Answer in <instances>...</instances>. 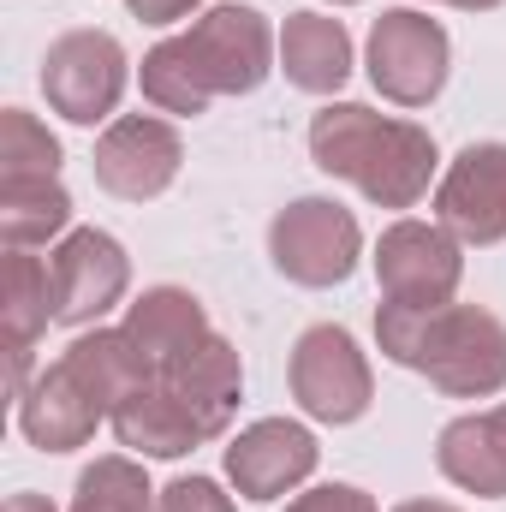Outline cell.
I'll list each match as a JSON object with an SVG mask.
<instances>
[{
  "label": "cell",
  "instance_id": "2",
  "mask_svg": "<svg viewBox=\"0 0 506 512\" xmlns=\"http://www.w3.org/2000/svg\"><path fill=\"white\" fill-rule=\"evenodd\" d=\"M376 340L399 370L429 376L447 399H495L506 387V322L477 304H381Z\"/></svg>",
  "mask_w": 506,
  "mask_h": 512
},
{
  "label": "cell",
  "instance_id": "10",
  "mask_svg": "<svg viewBox=\"0 0 506 512\" xmlns=\"http://www.w3.org/2000/svg\"><path fill=\"white\" fill-rule=\"evenodd\" d=\"M48 268H54V322H66V328H96L131 286L126 245L102 227L66 233L60 251L48 256Z\"/></svg>",
  "mask_w": 506,
  "mask_h": 512
},
{
  "label": "cell",
  "instance_id": "21",
  "mask_svg": "<svg viewBox=\"0 0 506 512\" xmlns=\"http://www.w3.org/2000/svg\"><path fill=\"white\" fill-rule=\"evenodd\" d=\"M72 512H155V489L143 477V465L126 453H108L96 459L78 489H72Z\"/></svg>",
  "mask_w": 506,
  "mask_h": 512
},
{
  "label": "cell",
  "instance_id": "18",
  "mask_svg": "<svg viewBox=\"0 0 506 512\" xmlns=\"http://www.w3.org/2000/svg\"><path fill=\"white\" fill-rule=\"evenodd\" d=\"M280 72L310 96H334L352 78V36L328 12H292L280 30Z\"/></svg>",
  "mask_w": 506,
  "mask_h": 512
},
{
  "label": "cell",
  "instance_id": "26",
  "mask_svg": "<svg viewBox=\"0 0 506 512\" xmlns=\"http://www.w3.org/2000/svg\"><path fill=\"white\" fill-rule=\"evenodd\" d=\"M6 512H54V501H48V495H30V489H24V495H12V501H6Z\"/></svg>",
  "mask_w": 506,
  "mask_h": 512
},
{
  "label": "cell",
  "instance_id": "16",
  "mask_svg": "<svg viewBox=\"0 0 506 512\" xmlns=\"http://www.w3.org/2000/svg\"><path fill=\"white\" fill-rule=\"evenodd\" d=\"M102 417H108V411L78 387V376H72L66 364H48L42 376H30V387L18 393V429H24V441L42 447V453H78V447L96 435Z\"/></svg>",
  "mask_w": 506,
  "mask_h": 512
},
{
  "label": "cell",
  "instance_id": "22",
  "mask_svg": "<svg viewBox=\"0 0 506 512\" xmlns=\"http://www.w3.org/2000/svg\"><path fill=\"white\" fill-rule=\"evenodd\" d=\"M36 173H60V137L24 108L0 114V179H36Z\"/></svg>",
  "mask_w": 506,
  "mask_h": 512
},
{
  "label": "cell",
  "instance_id": "13",
  "mask_svg": "<svg viewBox=\"0 0 506 512\" xmlns=\"http://www.w3.org/2000/svg\"><path fill=\"white\" fill-rule=\"evenodd\" d=\"M316 471V435L292 417H262L227 447V477L245 501H280Z\"/></svg>",
  "mask_w": 506,
  "mask_h": 512
},
{
  "label": "cell",
  "instance_id": "3",
  "mask_svg": "<svg viewBox=\"0 0 506 512\" xmlns=\"http://www.w3.org/2000/svg\"><path fill=\"white\" fill-rule=\"evenodd\" d=\"M310 155L328 179L358 185L381 209H411L435 179V137L411 120H387L364 102H328L310 120Z\"/></svg>",
  "mask_w": 506,
  "mask_h": 512
},
{
  "label": "cell",
  "instance_id": "27",
  "mask_svg": "<svg viewBox=\"0 0 506 512\" xmlns=\"http://www.w3.org/2000/svg\"><path fill=\"white\" fill-rule=\"evenodd\" d=\"M393 512H459V507H447V501H399Z\"/></svg>",
  "mask_w": 506,
  "mask_h": 512
},
{
  "label": "cell",
  "instance_id": "11",
  "mask_svg": "<svg viewBox=\"0 0 506 512\" xmlns=\"http://www.w3.org/2000/svg\"><path fill=\"white\" fill-rule=\"evenodd\" d=\"M96 185L108 197H126V203H149L161 197L173 179H179V161H185V143L179 131L155 114H120L114 126L96 137Z\"/></svg>",
  "mask_w": 506,
  "mask_h": 512
},
{
  "label": "cell",
  "instance_id": "23",
  "mask_svg": "<svg viewBox=\"0 0 506 512\" xmlns=\"http://www.w3.org/2000/svg\"><path fill=\"white\" fill-rule=\"evenodd\" d=\"M155 512H233V495H221L215 477H173L155 495Z\"/></svg>",
  "mask_w": 506,
  "mask_h": 512
},
{
  "label": "cell",
  "instance_id": "6",
  "mask_svg": "<svg viewBox=\"0 0 506 512\" xmlns=\"http://www.w3.org/2000/svg\"><path fill=\"white\" fill-rule=\"evenodd\" d=\"M42 96L60 120L96 126L126 96V48L108 30H66L42 54Z\"/></svg>",
  "mask_w": 506,
  "mask_h": 512
},
{
  "label": "cell",
  "instance_id": "15",
  "mask_svg": "<svg viewBox=\"0 0 506 512\" xmlns=\"http://www.w3.org/2000/svg\"><path fill=\"white\" fill-rule=\"evenodd\" d=\"M126 334H131V346H137V358H143L149 376H173L197 346L215 340L203 304H197L185 286H149V292L131 304Z\"/></svg>",
  "mask_w": 506,
  "mask_h": 512
},
{
  "label": "cell",
  "instance_id": "14",
  "mask_svg": "<svg viewBox=\"0 0 506 512\" xmlns=\"http://www.w3.org/2000/svg\"><path fill=\"white\" fill-rule=\"evenodd\" d=\"M54 322V268L42 256L6 245L0 256V346H6V387H30V346Z\"/></svg>",
  "mask_w": 506,
  "mask_h": 512
},
{
  "label": "cell",
  "instance_id": "12",
  "mask_svg": "<svg viewBox=\"0 0 506 512\" xmlns=\"http://www.w3.org/2000/svg\"><path fill=\"white\" fill-rule=\"evenodd\" d=\"M435 221L459 245L506 239V143H471L435 185Z\"/></svg>",
  "mask_w": 506,
  "mask_h": 512
},
{
  "label": "cell",
  "instance_id": "4",
  "mask_svg": "<svg viewBox=\"0 0 506 512\" xmlns=\"http://www.w3.org/2000/svg\"><path fill=\"white\" fill-rule=\"evenodd\" d=\"M268 256L292 286H340V280H352V268L364 256V233H358L352 209H340L334 197H298L274 215Z\"/></svg>",
  "mask_w": 506,
  "mask_h": 512
},
{
  "label": "cell",
  "instance_id": "1",
  "mask_svg": "<svg viewBox=\"0 0 506 512\" xmlns=\"http://www.w3.org/2000/svg\"><path fill=\"white\" fill-rule=\"evenodd\" d=\"M280 36L256 6H209L191 30L143 54V96L161 114H203L215 96H251L274 72Z\"/></svg>",
  "mask_w": 506,
  "mask_h": 512
},
{
  "label": "cell",
  "instance_id": "28",
  "mask_svg": "<svg viewBox=\"0 0 506 512\" xmlns=\"http://www.w3.org/2000/svg\"><path fill=\"white\" fill-rule=\"evenodd\" d=\"M441 6H459V12H495L501 0H441Z\"/></svg>",
  "mask_w": 506,
  "mask_h": 512
},
{
  "label": "cell",
  "instance_id": "17",
  "mask_svg": "<svg viewBox=\"0 0 506 512\" xmlns=\"http://www.w3.org/2000/svg\"><path fill=\"white\" fill-rule=\"evenodd\" d=\"M435 465L453 489L477 495V501H501L506 495V405L453 417L435 441Z\"/></svg>",
  "mask_w": 506,
  "mask_h": 512
},
{
  "label": "cell",
  "instance_id": "20",
  "mask_svg": "<svg viewBox=\"0 0 506 512\" xmlns=\"http://www.w3.org/2000/svg\"><path fill=\"white\" fill-rule=\"evenodd\" d=\"M72 221V197L60 185V173H36V179H0V239L30 251L48 245L54 233H66Z\"/></svg>",
  "mask_w": 506,
  "mask_h": 512
},
{
  "label": "cell",
  "instance_id": "19",
  "mask_svg": "<svg viewBox=\"0 0 506 512\" xmlns=\"http://www.w3.org/2000/svg\"><path fill=\"white\" fill-rule=\"evenodd\" d=\"M72 376H78V387L114 417V405L126 399V393H137V387L149 382V370H143V358H137V346H131L126 328H84L72 346H66V358H60Z\"/></svg>",
  "mask_w": 506,
  "mask_h": 512
},
{
  "label": "cell",
  "instance_id": "24",
  "mask_svg": "<svg viewBox=\"0 0 506 512\" xmlns=\"http://www.w3.org/2000/svg\"><path fill=\"white\" fill-rule=\"evenodd\" d=\"M286 512H376V501L364 489H352V483H322V489L286 501Z\"/></svg>",
  "mask_w": 506,
  "mask_h": 512
},
{
  "label": "cell",
  "instance_id": "5",
  "mask_svg": "<svg viewBox=\"0 0 506 512\" xmlns=\"http://www.w3.org/2000/svg\"><path fill=\"white\" fill-rule=\"evenodd\" d=\"M108 423H114L120 447L143 453V459H185V453H197V447L221 441V435H227V423H233V411H221V405H209V399L185 393L179 382L149 376L137 393H126V399L114 405V417H108Z\"/></svg>",
  "mask_w": 506,
  "mask_h": 512
},
{
  "label": "cell",
  "instance_id": "7",
  "mask_svg": "<svg viewBox=\"0 0 506 512\" xmlns=\"http://www.w3.org/2000/svg\"><path fill=\"white\" fill-rule=\"evenodd\" d=\"M370 84H376L387 102L399 108H429L447 84V60H453V42L447 30L417 12V6H393L381 12L376 30H370Z\"/></svg>",
  "mask_w": 506,
  "mask_h": 512
},
{
  "label": "cell",
  "instance_id": "29",
  "mask_svg": "<svg viewBox=\"0 0 506 512\" xmlns=\"http://www.w3.org/2000/svg\"><path fill=\"white\" fill-rule=\"evenodd\" d=\"M334 6H358V0H334Z\"/></svg>",
  "mask_w": 506,
  "mask_h": 512
},
{
  "label": "cell",
  "instance_id": "8",
  "mask_svg": "<svg viewBox=\"0 0 506 512\" xmlns=\"http://www.w3.org/2000/svg\"><path fill=\"white\" fill-rule=\"evenodd\" d=\"M292 399L316 417V423H358L376 399L370 358L358 352V340L334 322L304 328L292 346Z\"/></svg>",
  "mask_w": 506,
  "mask_h": 512
},
{
  "label": "cell",
  "instance_id": "25",
  "mask_svg": "<svg viewBox=\"0 0 506 512\" xmlns=\"http://www.w3.org/2000/svg\"><path fill=\"white\" fill-rule=\"evenodd\" d=\"M131 18H143V24H179V18H191L203 0H126Z\"/></svg>",
  "mask_w": 506,
  "mask_h": 512
},
{
  "label": "cell",
  "instance_id": "9",
  "mask_svg": "<svg viewBox=\"0 0 506 512\" xmlns=\"http://www.w3.org/2000/svg\"><path fill=\"white\" fill-rule=\"evenodd\" d=\"M376 280L387 304H453L459 280H465V256L459 239L441 221H393L376 245Z\"/></svg>",
  "mask_w": 506,
  "mask_h": 512
}]
</instances>
